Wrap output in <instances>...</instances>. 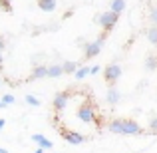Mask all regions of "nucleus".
<instances>
[{
	"label": "nucleus",
	"mask_w": 157,
	"mask_h": 153,
	"mask_svg": "<svg viewBox=\"0 0 157 153\" xmlns=\"http://www.w3.org/2000/svg\"><path fill=\"white\" fill-rule=\"evenodd\" d=\"M4 125H6V121H4V119H0V129H4Z\"/></svg>",
	"instance_id": "bb28decb"
},
{
	"label": "nucleus",
	"mask_w": 157,
	"mask_h": 153,
	"mask_svg": "<svg viewBox=\"0 0 157 153\" xmlns=\"http://www.w3.org/2000/svg\"><path fill=\"white\" fill-rule=\"evenodd\" d=\"M107 129L111 133H117V135H141L143 133L141 125L137 121H133V119H121V117L111 119L107 123Z\"/></svg>",
	"instance_id": "f257e3e1"
},
{
	"label": "nucleus",
	"mask_w": 157,
	"mask_h": 153,
	"mask_svg": "<svg viewBox=\"0 0 157 153\" xmlns=\"http://www.w3.org/2000/svg\"><path fill=\"white\" fill-rule=\"evenodd\" d=\"M32 141L38 143V145L42 147V149H52V147H54V143H52L48 137H44L42 133H34V135H32Z\"/></svg>",
	"instance_id": "9d476101"
},
{
	"label": "nucleus",
	"mask_w": 157,
	"mask_h": 153,
	"mask_svg": "<svg viewBox=\"0 0 157 153\" xmlns=\"http://www.w3.org/2000/svg\"><path fill=\"white\" fill-rule=\"evenodd\" d=\"M76 115H78V119L80 121H84V123H94L96 121V111H94V107H92V101H84L80 107H78V111H76Z\"/></svg>",
	"instance_id": "20e7f679"
},
{
	"label": "nucleus",
	"mask_w": 157,
	"mask_h": 153,
	"mask_svg": "<svg viewBox=\"0 0 157 153\" xmlns=\"http://www.w3.org/2000/svg\"><path fill=\"white\" fill-rule=\"evenodd\" d=\"M76 12V8H70V10H66V14H64V18H70V16Z\"/></svg>",
	"instance_id": "b1692460"
},
{
	"label": "nucleus",
	"mask_w": 157,
	"mask_h": 153,
	"mask_svg": "<svg viewBox=\"0 0 157 153\" xmlns=\"http://www.w3.org/2000/svg\"><path fill=\"white\" fill-rule=\"evenodd\" d=\"M42 78H48V66H44V64L34 66V70L30 74V80H42Z\"/></svg>",
	"instance_id": "1a4fd4ad"
},
{
	"label": "nucleus",
	"mask_w": 157,
	"mask_h": 153,
	"mask_svg": "<svg viewBox=\"0 0 157 153\" xmlns=\"http://www.w3.org/2000/svg\"><path fill=\"white\" fill-rule=\"evenodd\" d=\"M68 101H70V92L66 90V92H58L56 96H54L52 105H54V109H56V111H62V109H66Z\"/></svg>",
	"instance_id": "0eeeda50"
},
{
	"label": "nucleus",
	"mask_w": 157,
	"mask_h": 153,
	"mask_svg": "<svg viewBox=\"0 0 157 153\" xmlns=\"http://www.w3.org/2000/svg\"><path fill=\"white\" fill-rule=\"evenodd\" d=\"M60 76H64V68H62V64L48 66V78H60Z\"/></svg>",
	"instance_id": "f8f14e48"
},
{
	"label": "nucleus",
	"mask_w": 157,
	"mask_h": 153,
	"mask_svg": "<svg viewBox=\"0 0 157 153\" xmlns=\"http://www.w3.org/2000/svg\"><path fill=\"white\" fill-rule=\"evenodd\" d=\"M4 46H6V42H4V36H0V52L4 50Z\"/></svg>",
	"instance_id": "393cba45"
},
{
	"label": "nucleus",
	"mask_w": 157,
	"mask_h": 153,
	"mask_svg": "<svg viewBox=\"0 0 157 153\" xmlns=\"http://www.w3.org/2000/svg\"><path fill=\"white\" fill-rule=\"evenodd\" d=\"M2 101L6 103V105H12V103H14L16 100H14V96H12V94H6V96L2 98Z\"/></svg>",
	"instance_id": "412c9836"
},
{
	"label": "nucleus",
	"mask_w": 157,
	"mask_h": 153,
	"mask_svg": "<svg viewBox=\"0 0 157 153\" xmlns=\"http://www.w3.org/2000/svg\"><path fill=\"white\" fill-rule=\"evenodd\" d=\"M0 88H2V80H0Z\"/></svg>",
	"instance_id": "2f4dec72"
},
{
	"label": "nucleus",
	"mask_w": 157,
	"mask_h": 153,
	"mask_svg": "<svg viewBox=\"0 0 157 153\" xmlns=\"http://www.w3.org/2000/svg\"><path fill=\"white\" fill-rule=\"evenodd\" d=\"M0 153H8L6 149H4V147H0Z\"/></svg>",
	"instance_id": "7c9ffc66"
},
{
	"label": "nucleus",
	"mask_w": 157,
	"mask_h": 153,
	"mask_svg": "<svg viewBox=\"0 0 157 153\" xmlns=\"http://www.w3.org/2000/svg\"><path fill=\"white\" fill-rule=\"evenodd\" d=\"M145 68L149 70V72H155L157 70V56L155 54H149V56L145 58Z\"/></svg>",
	"instance_id": "4468645a"
},
{
	"label": "nucleus",
	"mask_w": 157,
	"mask_h": 153,
	"mask_svg": "<svg viewBox=\"0 0 157 153\" xmlns=\"http://www.w3.org/2000/svg\"><path fill=\"white\" fill-rule=\"evenodd\" d=\"M121 74H123V68L119 64H109L107 68H104V78H105V82L107 84H115V82L121 78Z\"/></svg>",
	"instance_id": "39448f33"
},
{
	"label": "nucleus",
	"mask_w": 157,
	"mask_h": 153,
	"mask_svg": "<svg viewBox=\"0 0 157 153\" xmlns=\"http://www.w3.org/2000/svg\"><path fill=\"white\" fill-rule=\"evenodd\" d=\"M105 38H107V32H101V34L98 36L96 40H92V42H86V46H84V60H92V58L100 56L101 48H104Z\"/></svg>",
	"instance_id": "f03ea898"
},
{
	"label": "nucleus",
	"mask_w": 157,
	"mask_h": 153,
	"mask_svg": "<svg viewBox=\"0 0 157 153\" xmlns=\"http://www.w3.org/2000/svg\"><path fill=\"white\" fill-rule=\"evenodd\" d=\"M78 46L84 48V46H86V40H84V38H80V40H78Z\"/></svg>",
	"instance_id": "a878e982"
},
{
	"label": "nucleus",
	"mask_w": 157,
	"mask_h": 153,
	"mask_svg": "<svg viewBox=\"0 0 157 153\" xmlns=\"http://www.w3.org/2000/svg\"><path fill=\"white\" fill-rule=\"evenodd\" d=\"M4 107H6V103H4L2 100H0V109H4Z\"/></svg>",
	"instance_id": "c85d7f7f"
},
{
	"label": "nucleus",
	"mask_w": 157,
	"mask_h": 153,
	"mask_svg": "<svg viewBox=\"0 0 157 153\" xmlns=\"http://www.w3.org/2000/svg\"><path fill=\"white\" fill-rule=\"evenodd\" d=\"M105 100L109 105H115L119 100H121V92H119L117 88H115V84H111L109 88H107V94H105Z\"/></svg>",
	"instance_id": "6e6552de"
},
{
	"label": "nucleus",
	"mask_w": 157,
	"mask_h": 153,
	"mask_svg": "<svg viewBox=\"0 0 157 153\" xmlns=\"http://www.w3.org/2000/svg\"><path fill=\"white\" fill-rule=\"evenodd\" d=\"M2 66H4V60H2V52H0V70H2Z\"/></svg>",
	"instance_id": "cd10ccee"
},
{
	"label": "nucleus",
	"mask_w": 157,
	"mask_h": 153,
	"mask_svg": "<svg viewBox=\"0 0 157 153\" xmlns=\"http://www.w3.org/2000/svg\"><path fill=\"white\" fill-rule=\"evenodd\" d=\"M74 76H76V80H84V78L90 76V66H80V68L74 72Z\"/></svg>",
	"instance_id": "2eb2a0df"
},
{
	"label": "nucleus",
	"mask_w": 157,
	"mask_h": 153,
	"mask_svg": "<svg viewBox=\"0 0 157 153\" xmlns=\"http://www.w3.org/2000/svg\"><path fill=\"white\" fill-rule=\"evenodd\" d=\"M36 4H38V8L44 10V12H54L58 2H56V0H36Z\"/></svg>",
	"instance_id": "9b49d317"
},
{
	"label": "nucleus",
	"mask_w": 157,
	"mask_h": 153,
	"mask_svg": "<svg viewBox=\"0 0 157 153\" xmlns=\"http://www.w3.org/2000/svg\"><path fill=\"white\" fill-rule=\"evenodd\" d=\"M149 129H151V131H155V133H157V115H155V117H151V119H149Z\"/></svg>",
	"instance_id": "4be33fe9"
},
{
	"label": "nucleus",
	"mask_w": 157,
	"mask_h": 153,
	"mask_svg": "<svg viewBox=\"0 0 157 153\" xmlns=\"http://www.w3.org/2000/svg\"><path fill=\"white\" fill-rule=\"evenodd\" d=\"M62 68H64V74H74L78 68H80V64H78V62H64Z\"/></svg>",
	"instance_id": "dca6fc26"
},
{
	"label": "nucleus",
	"mask_w": 157,
	"mask_h": 153,
	"mask_svg": "<svg viewBox=\"0 0 157 153\" xmlns=\"http://www.w3.org/2000/svg\"><path fill=\"white\" fill-rule=\"evenodd\" d=\"M0 8L6 12H12V6H10V0H0Z\"/></svg>",
	"instance_id": "6ab92c4d"
},
{
	"label": "nucleus",
	"mask_w": 157,
	"mask_h": 153,
	"mask_svg": "<svg viewBox=\"0 0 157 153\" xmlns=\"http://www.w3.org/2000/svg\"><path fill=\"white\" fill-rule=\"evenodd\" d=\"M100 70H101V66H90V76H96Z\"/></svg>",
	"instance_id": "5701e85b"
},
{
	"label": "nucleus",
	"mask_w": 157,
	"mask_h": 153,
	"mask_svg": "<svg viewBox=\"0 0 157 153\" xmlns=\"http://www.w3.org/2000/svg\"><path fill=\"white\" fill-rule=\"evenodd\" d=\"M117 18H119V14H115V12H111V10H105V12H101V14H98L96 18H94V22L100 24L104 32H111V28L117 24Z\"/></svg>",
	"instance_id": "7ed1b4c3"
},
{
	"label": "nucleus",
	"mask_w": 157,
	"mask_h": 153,
	"mask_svg": "<svg viewBox=\"0 0 157 153\" xmlns=\"http://www.w3.org/2000/svg\"><path fill=\"white\" fill-rule=\"evenodd\" d=\"M149 20L153 22V26H157V6H155V8H151V12H149Z\"/></svg>",
	"instance_id": "aec40b11"
},
{
	"label": "nucleus",
	"mask_w": 157,
	"mask_h": 153,
	"mask_svg": "<svg viewBox=\"0 0 157 153\" xmlns=\"http://www.w3.org/2000/svg\"><path fill=\"white\" fill-rule=\"evenodd\" d=\"M109 10H111V12H115V14H121V12L125 10V0H111Z\"/></svg>",
	"instance_id": "ddd939ff"
},
{
	"label": "nucleus",
	"mask_w": 157,
	"mask_h": 153,
	"mask_svg": "<svg viewBox=\"0 0 157 153\" xmlns=\"http://www.w3.org/2000/svg\"><path fill=\"white\" fill-rule=\"evenodd\" d=\"M26 103H28V105H32V107H40V105H42V101H40L36 96H30V94L26 96Z\"/></svg>",
	"instance_id": "a211bd4d"
},
{
	"label": "nucleus",
	"mask_w": 157,
	"mask_h": 153,
	"mask_svg": "<svg viewBox=\"0 0 157 153\" xmlns=\"http://www.w3.org/2000/svg\"><path fill=\"white\" fill-rule=\"evenodd\" d=\"M34 153H44V149H42V147H38V149H36Z\"/></svg>",
	"instance_id": "c756f323"
},
{
	"label": "nucleus",
	"mask_w": 157,
	"mask_h": 153,
	"mask_svg": "<svg viewBox=\"0 0 157 153\" xmlns=\"http://www.w3.org/2000/svg\"><path fill=\"white\" fill-rule=\"evenodd\" d=\"M60 135L70 143V145H80V143L86 141V135L78 133V131H72V129H60Z\"/></svg>",
	"instance_id": "423d86ee"
},
{
	"label": "nucleus",
	"mask_w": 157,
	"mask_h": 153,
	"mask_svg": "<svg viewBox=\"0 0 157 153\" xmlns=\"http://www.w3.org/2000/svg\"><path fill=\"white\" fill-rule=\"evenodd\" d=\"M147 40L157 46V26H151L149 30H147Z\"/></svg>",
	"instance_id": "f3484780"
}]
</instances>
